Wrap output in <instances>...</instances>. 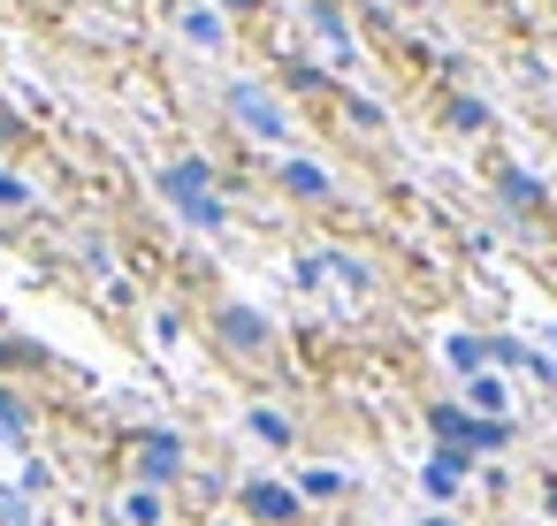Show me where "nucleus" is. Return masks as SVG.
I'll return each instance as SVG.
<instances>
[{
	"instance_id": "f03ea898",
	"label": "nucleus",
	"mask_w": 557,
	"mask_h": 526,
	"mask_svg": "<svg viewBox=\"0 0 557 526\" xmlns=\"http://www.w3.org/2000/svg\"><path fill=\"white\" fill-rule=\"evenodd\" d=\"M428 419H435V435H450V450H496V442H511L504 419H473V412H458V404H435Z\"/></svg>"
},
{
	"instance_id": "0eeeda50",
	"label": "nucleus",
	"mask_w": 557,
	"mask_h": 526,
	"mask_svg": "<svg viewBox=\"0 0 557 526\" xmlns=\"http://www.w3.org/2000/svg\"><path fill=\"white\" fill-rule=\"evenodd\" d=\"M496 191H504L519 214H542V184H534V176H519V168H496Z\"/></svg>"
},
{
	"instance_id": "20e7f679",
	"label": "nucleus",
	"mask_w": 557,
	"mask_h": 526,
	"mask_svg": "<svg viewBox=\"0 0 557 526\" xmlns=\"http://www.w3.org/2000/svg\"><path fill=\"white\" fill-rule=\"evenodd\" d=\"M230 115H237V123H252L260 138H283V115H275V108H268L252 85H237V92H230Z\"/></svg>"
},
{
	"instance_id": "39448f33",
	"label": "nucleus",
	"mask_w": 557,
	"mask_h": 526,
	"mask_svg": "<svg viewBox=\"0 0 557 526\" xmlns=\"http://www.w3.org/2000/svg\"><path fill=\"white\" fill-rule=\"evenodd\" d=\"M222 343H230V351H268V321L245 313V305H230V313H222Z\"/></svg>"
},
{
	"instance_id": "ddd939ff",
	"label": "nucleus",
	"mask_w": 557,
	"mask_h": 526,
	"mask_svg": "<svg viewBox=\"0 0 557 526\" xmlns=\"http://www.w3.org/2000/svg\"><path fill=\"white\" fill-rule=\"evenodd\" d=\"M24 419H32V412H24V404H16L9 389H0V427H24Z\"/></svg>"
},
{
	"instance_id": "6e6552de",
	"label": "nucleus",
	"mask_w": 557,
	"mask_h": 526,
	"mask_svg": "<svg viewBox=\"0 0 557 526\" xmlns=\"http://www.w3.org/2000/svg\"><path fill=\"white\" fill-rule=\"evenodd\" d=\"M283 184H290L298 199H329V176H321L313 161H283Z\"/></svg>"
},
{
	"instance_id": "7ed1b4c3",
	"label": "nucleus",
	"mask_w": 557,
	"mask_h": 526,
	"mask_svg": "<svg viewBox=\"0 0 557 526\" xmlns=\"http://www.w3.org/2000/svg\"><path fill=\"white\" fill-rule=\"evenodd\" d=\"M176 465H184L176 435H169V427H146V435H138V473H146V480H169Z\"/></svg>"
},
{
	"instance_id": "9b49d317",
	"label": "nucleus",
	"mask_w": 557,
	"mask_h": 526,
	"mask_svg": "<svg viewBox=\"0 0 557 526\" xmlns=\"http://www.w3.org/2000/svg\"><path fill=\"white\" fill-rule=\"evenodd\" d=\"M450 359H458V366H481V359H488V343H473V336H458V343H450Z\"/></svg>"
},
{
	"instance_id": "f8f14e48",
	"label": "nucleus",
	"mask_w": 557,
	"mask_h": 526,
	"mask_svg": "<svg viewBox=\"0 0 557 526\" xmlns=\"http://www.w3.org/2000/svg\"><path fill=\"white\" fill-rule=\"evenodd\" d=\"M123 511H131V518H138V526H153V518H161V503H153V496H146V488H138V496H131V503H123Z\"/></svg>"
},
{
	"instance_id": "9d476101",
	"label": "nucleus",
	"mask_w": 557,
	"mask_h": 526,
	"mask_svg": "<svg viewBox=\"0 0 557 526\" xmlns=\"http://www.w3.org/2000/svg\"><path fill=\"white\" fill-rule=\"evenodd\" d=\"M450 123H458V130H481L488 108H481V100H450Z\"/></svg>"
},
{
	"instance_id": "dca6fc26",
	"label": "nucleus",
	"mask_w": 557,
	"mask_h": 526,
	"mask_svg": "<svg viewBox=\"0 0 557 526\" xmlns=\"http://www.w3.org/2000/svg\"><path fill=\"white\" fill-rule=\"evenodd\" d=\"M222 9H245V16H260V0H222Z\"/></svg>"
},
{
	"instance_id": "a211bd4d",
	"label": "nucleus",
	"mask_w": 557,
	"mask_h": 526,
	"mask_svg": "<svg viewBox=\"0 0 557 526\" xmlns=\"http://www.w3.org/2000/svg\"><path fill=\"white\" fill-rule=\"evenodd\" d=\"M428 526H450V518H428Z\"/></svg>"
},
{
	"instance_id": "423d86ee",
	"label": "nucleus",
	"mask_w": 557,
	"mask_h": 526,
	"mask_svg": "<svg viewBox=\"0 0 557 526\" xmlns=\"http://www.w3.org/2000/svg\"><path fill=\"white\" fill-rule=\"evenodd\" d=\"M245 503H252V518H268V526H290V518H298L290 488H275V480H252V488H245Z\"/></svg>"
},
{
	"instance_id": "1a4fd4ad",
	"label": "nucleus",
	"mask_w": 557,
	"mask_h": 526,
	"mask_svg": "<svg viewBox=\"0 0 557 526\" xmlns=\"http://www.w3.org/2000/svg\"><path fill=\"white\" fill-rule=\"evenodd\" d=\"M458 473H466V458H458V450H443V458H428V496L443 503V496L458 488Z\"/></svg>"
},
{
	"instance_id": "f3484780",
	"label": "nucleus",
	"mask_w": 557,
	"mask_h": 526,
	"mask_svg": "<svg viewBox=\"0 0 557 526\" xmlns=\"http://www.w3.org/2000/svg\"><path fill=\"white\" fill-rule=\"evenodd\" d=\"M549 511H557V473H549Z\"/></svg>"
},
{
	"instance_id": "f257e3e1",
	"label": "nucleus",
	"mask_w": 557,
	"mask_h": 526,
	"mask_svg": "<svg viewBox=\"0 0 557 526\" xmlns=\"http://www.w3.org/2000/svg\"><path fill=\"white\" fill-rule=\"evenodd\" d=\"M161 184H169V199H176L199 229H222V206L207 199V184H214V176H207V161H169V176H161Z\"/></svg>"
},
{
	"instance_id": "4468645a",
	"label": "nucleus",
	"mask_w": 557,
	"mask_h": 526,
	"mask_svg": "<svg viewBox=\"0 0 557 526\" xmlns=\"http://www.w3.org/2000/svg\"><path fill=\"white\" fill-rule=\"evenodd\" d=\"M0 526H32V511H24L16 496H0Z\"/></svg>"
},
{
	"instance_id": "2eb2a0df",
	"label": "nucleus",
	"mask_w": 557,
	"mask_h": 526,
	"mask_svg": "<svg viewBox=\"0 0 557 526\" xmlns=\"http://www.w3.org/2000/svg\"><path fill=\"white\" fill-rule=\"evenodd\" d=\"M24 199H32V191H24L16 176H0V206H24Z\"/></svg>"
}]
</instances>
